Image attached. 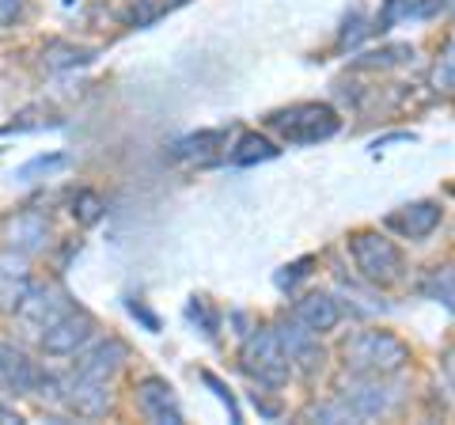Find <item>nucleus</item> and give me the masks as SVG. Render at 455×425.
<instances>
[{
	"instance_id": "f257e3e1",
	"label": "nucleus",
	"mask_w": 455,
	"mask_h": 425,
	"mask_svg": "<svg viewBox=\"0 0 455 425\" xmlns=\"http://www.w3.org/2000/svg\"><path fill=\"white\" fill-rule=\"evenodd\" d=\"M353 376H395L410 365V346L391 331H357L341 346Z\"/></svg>"
},
{
	"instance_id": "f03ea898",
	"label": "nucleus",
	"mask_w": 455,
	"mask_h": 425,
	"mask_svg": "<svg viewBox=\"0 0 455 425\" xmlns=\"http://www.w3.org/2000/svg\"><path fill=\"white\" fill-rule=\"evenodd\" d=\"M269 130L289 145H319L341 130V118L331 103H296L269 115Z\"/></svg>"
},
{
	"instance_id": "7ed1b4c3",
	"label": "nucleus",
	"mask_w": 455,
	"mask_h": 425,
	"mask_svg": "<svg viewBox=\"0 0 455 425\" xmlns=\"http://www.w3.org/2000/svg\"><path fill=\"white\" fill-rule=\"evenodd\" d=\"M395 406V391L383 384V376H353L341 384V395L334 406H323L319 418L331 421H368L379 418Z\"/></svg>"
},
{
	"instance_id": "20e7f679",
	"label": "nucleus",
	"mask_w": 455,
	"mask_h": 425,
	"mask_svg": "<svg viewBox=\"0 0 455 425\" xmlns=\"http://www.w3.org/2000/svg\"><path fill=\"white\" fill-rule=\"evenodd\" d=\"M349 254H353V262H357L361 277L372 281V285H379V289H391L406 277L403 251L379 232H353L349 236Z\"/></svg>"
},
{
	"instance_id": "39448f33",
	"label": "nucleus",
	"mask_w": 455,
	"mask_h": 425,
	"mask_svg": "<svg viewBox=\"0 0 455 425\" xmlns=\"http://www.w3.org/2000/svg\"><path fill=\"white\" fill-rule=\"evenodd\" d=\"M239 365H243L251 380H259L266 388H281L292 376L289 353H284L277 331H254L243 342V349H239Z\"/></svg>"
},
{
	"instance_id": "423d86ee",
	"label": "nucleus",
	"mask_w": 455,
	"mask_h": 425,
	"mask_svg": "<svg viewBox=\"0 0 455 425\" xmlns=\"http://www.w3.org/2000/svg\"><path fill=\"white\" fill-rule=\"evenodd\" d=\"M0 388L23 391V395H53L57 380L46 373V368H38L23 349L0 342Z\"/></svg>"
},
{
	"instance_id": "0eeeda50",
	"label": "nucleus",
	"mask_w": 455,
	"mask_h": 425,
	"mask_svg": "<svg viewBox=\"0 0 455 425\" xmlns=\"http://www.w3.org/2000/svg\"><path fill=\"white\" fill-rule=\"evenodd\" d=\"M68 311H73V301H68V293L61 285H31V293H27L23 304L16 308V316L31 334H42V331H50L57 319H65Z\"/></svg>"
},
{
	"instance_id": "6e6552de",
	"label": "nucleus",
	"mask_w": 455,
	"mask_h": 425,
	"mask_svg": "<svg viewBox=\"0 0 455 425\" xmlns=\"http://www.w3.org/2000/svg\"><path fill=\"white\" fill-rule=\"evenodd\" d=\"M92 338H95V319L88 316V311L73 308L65 319H57L50 331H42L38 342H42V349H46L50 357H76Z\"/></svg>"
},
{
	"instance_id": "1a4fd4ad",
	"label": "nucleus",
	"mask_w": 455,
	"mask_h": 425,
	"mask_svg": "<svg viewBox=\"0 0 455 425\" xmlns=\"http://www.w3.org/2000/svg\"><path fill=\"white\" fill-rule=\"evenodd\" d=\"M57 391H61V403L73 410L76 418H103L107 410H110V388H107V380L73 373L68 380L57 384Z\"/></svg>"
},
{
	"instance_id": "9d476101",
	"label": "nucleus",
	"mask_w": 455,
	"mask_h": 425,
	"mask_svg": "<svg viewBox=\"0 0 455 425\" xmlns=\"http://www.w3.org/2000/svg\"><path fill=\"white\" fill-rule=\"evenodd\" d=\"M277 338H281V346L284 353H289V365L296 368V373H304V376H319L323 373V365H326V353L319 346V334L315 331H307L304 323H281V327H274Z\"/></svg>"
},
{
	"instance_id": "9b49d317",
	"label": "nucleus",
	"mask_w": 455,
	"mask_h": 425,
	"mask_svg": "<svg viewBox=\"0 0 455 425\" xmlns=\"http://www.w3.org/2000/svg\"><path fill=\"white\" fill-rule=\"evenodd\" d=\"M0 236H4V244L12 251L38 254L42 247L50 244V217L42 209H20V212H12V217L4 221Z\"/></svg>"
},
{
	"instance_id": "f8f14e48",
	"label": "nucleus",
	"mask_w": 455,
	"mask_h": 425,
	"mask_svg": "<svg viewBox=\"0 0 455 425\" xmlns=\"http://www.w3.org/2000/svg\"><path fill=\"white\" fill-rule=\"evenodd\" d=\"M137 406L156 425H182V406L175 399V391H171V384L160 376H145L137 384Z\"/></svg>"
},
{
	"instance_id": "ddd939ff",
	"label": "nucleus",
	"mask_w": 455,
	"mask_h": 425,
	"mask_svg": "<svg viewBox=\"0 0 455 425\" xmlns=\"http://www.w3.org/2000/svg\"><path fill=\"white\" fill-rule=\"evenodd\" d=\"M31 262H27V254L4 247L0 251V311H12L16 316V308L23 304V296L31 293Z\"/></svg>"
},
{
	"instance_id": "4468645a",
	"label": "nucleus",
	"mask_w": 455,
	"mask_h": 425,
	"mask_svg": "<svg viewBox=\"0 0 455 425\" xmlns=\"http://www.w3.org/2000/svg\"><path fill=\"white\" fill-rule=\"evenodd\" d=\"M292 319L296 323H304L307 331H315V334H326V331H334L338 323H341V308L331 293H307L296 301L292 308Z\"/></svg>"
},
{
	"instance_id": "2eb2a0df",
	"label": "nucleus",
	"mask_w": 455,
	"mask_h": 425,
	"mask_svg": "<svg viewBox=\"0 0 455 425\" xmlns=\"http://www.w3.org/2000/svg\"><path fill=\"white\" fill-rule=\"evenodd\" d=\"M440 224V205L436 202H414V205H403L398 212L387 217V229H395L398 236L406 239H425L433 236Z\"/></svg>"
},
{
	"instance_id": "dca6fc26",
	"label": "nucleus",
	"mask_w": 455,
	"mask_h": 425,
	"mask_svg": "<svg viewBox=\"0 0 455 425\" xmlns=\"http://www.w3.org/2000/svg\"><path fill=\"white\" fill-rule=\"evenodd\" d=\"M125 357H130V353H125V346L118 342V338H107V342H99L92 349H80L76 373L95 376V380H110L125 365Z\"/></svg>"
},
{
	"instance_id": "f3484780",
	"label": "nucleus",
	"mask_w": 455,
	"mask_h": 425,
	"mask_svg": "<svg viewBox=\"0 0 455 425\" xmlns=\"http://www.w3.org/2000/svg\"><path fill=\"white\" fill-rule=\"evenodd\" d=\"M281 148L274 145L269 137H262V133H243L235 140V148L228 152V160H232L235 167H254V164H266V160H274Z\"/></svg>"
},
{
	"instance_id": "a211bd4d",
	"label": "nucleus",
	"mask_w": 455,
	"mask_h": 425,
	"mask_svg": "<svg viewBox=\"0 0 455 425\" xmlns=\"http://www.w3.org/2000/svg\"><path fill=\"white\" fill-rule=\"evenodd\" d=\"M224 140H228V133H224V130H205V133L182 137V140H179V145L171 148V152H175L179 160H209V156L217 152V148L224 145Z\"/></svg>"
},
{
	"instance_id": "6ab92c4d",
	"label": "nucleus",
	"mask_w": 455,
	"mask_h": 425,
	"mask_svg": "<svg viewBox=\"0 0 455 425\" xmlns=\"http://www.w3.org/2000/svg\"><path fill=\"white\" fill-rule=\"evenodd\" d=\"M440 8H444V0H391V8H387V16H383L379 31H387L395 20H433Z\"/></svg>"
},
{
	"instance_id": "aec40b11",
	"label": "nucleus",
	"mask_w": 455,
	"mask_h": 425,
	"mask_svg": "<svg viewBox=\"0 0 455 425\" xmlns=\"http://www.w3.org/2000/svg\"><path fill=\"white\" fill-rule=\"evenodd\" d=\"M42 58H46L50 68H73V65H88V61H92V50L68 46V42H50Z\"/></svg>"
},
{
	"instance_id": "412c9836",
	"label": "nucleus",
	"mask_w": 455,
	"mask_h": 425,
	"mask_svg": "<svg viewBox=\"0 0 455 425\" xmlns=\"http://www.w3.org/2000/svg\"><path fill=\"white\" fill-rule=\"evenodd\" d=\"M103 212H107V205H103V197H99L95 190H76V197H73V217L80 224H99V221H103Z\"/></svg>"
},
{
	"instance_id": "4be33fe9",
	"label": "nucleus",
	"mask_w": 455,
	"mask_h": 425,
	"mask_svg": "<svg viewBox=\"0 0 455 425\" xmlns=\"http://www.w3.org/2000/svg\"><path fill=\"white\" fill-rule=\"evenodd\" d=\"M433 84L436 88H448V92H455V42L448 46V53L436 61V68H433Z\"/></svg>"
},
{
	"instance_id": "5701e85b",
	"label": "nucleus",
	"mask_w": 455,
	"mask_h": 425,
	"mask_svg": "<svg viewBox=\"0 0 455 425\" xmlns=\"http://www.w3.org/2000/svg\"><path fill=\"white\" fill-rule=\"evenodd\" d=\"M307 266H315V259H300V262H292V266H284V274H277V285H292V281H300L307 274Z\"/></svg>"
},
{
	"instance_id": "b1692460",
	"label": "nucleus",
	"mask_w": 455,
	"mask_h": 425,
	"mask_svg": "<svg viewBox=\"0 0 455 425\" xmlns=\"http://www.w3.org/2000/svg\"><path fill=\"white\" fill-rule=\"evenodd\" d=\"M205 384L212 388V391H217L220 395V399L228 403V414H232V421H239V406H235V399H232V391H224V384H220V380L217 376H212V373H205Z\"/></svg>"
},
{
	"instance_id": "393cba45",
	"label": "nucleus",
	"mask_w": 455,
	"mask_h": 425,
	"mask_svg": "<svg viewBox=\"0 0 455 425\" xmlns=\"http://www.w3.org/2000/svg\"><path fill=\"white\" fill-rule=\"evenodd\" d=\"M57 164H61V156H38V160L20 167V179H31L35 172H46V167H57Z\"/></svg>"
},
{
	"instance_id": "a878e982",
	"label": "nucleus",
	"mask_w": 455,
	"mask_h": 425,
	"mask_svg": "<svg viewBox=\"0 0 455 425\" xmlns=\"http://www.w3.org/2000/svg\"><path fill=\"white\" fill-rule=\"evenodd\" d=\"M20 12H23V0H0V23L20 20Z\"/></svg>"
},
{
	"instance_id": "bb28decb",
	"label": "nucleus",
	"mask_w": 455,
	"mask_h": 425,
	"mask_svg": "<svg viewBox=\"0 0 455 425\" xmlns=\"http://www.w3.org/2000/svg\"><path fill=\"white\" fill-rule=\"evenodd\" d=\"M444 380H448V388L455 391V349H448V357H444Z\"/></svg>"
},
{
	"instance_id": "cd10ccee",
	"label": "nucleus",
	"mask_w": 455,
	"mask_h": 425,
	"mask_svg": "<svg viewBox=\"0 0 455 425\" xmlns=\"http://www.w3.org/2000/svg\"><path fill=\"white\" fill-rule=\"evenodd\" d=\"M23 418L16 414V410H12V406H4V403H0V425H20Z\"/></svg>"
},
{
	"instance_id": "c85d7f7f",
	"label": "nucleus",
	"mask_w": 455,
	"mask_h": 425,
	"mask_svg": "<svg viewBox=\"0 0 455 425\" xmlns=\"http://www.w3.org/2000/svg\"><path fill=\"white\" fill-rule=\"evenodd\" d=\"M444 8L451 12V16H455V0H444Z\"/></svg>"
}]
</instances>
